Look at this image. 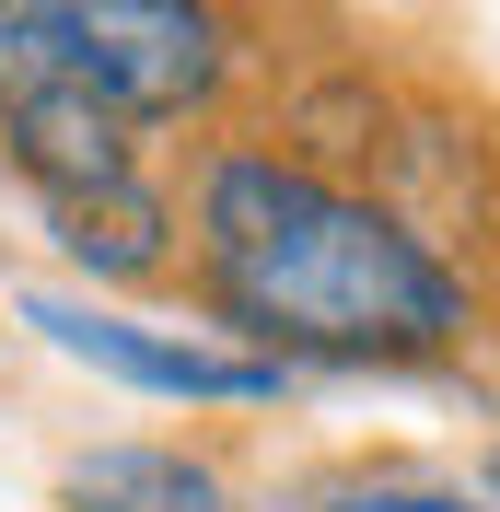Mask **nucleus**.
<instances>
[{"instance_id":"f257e3e1","label":"nucleus","mask_w":500,"mask_h":512,"mask_svg":"<svg viewBox=\"0 0 500 512\" xmlns=\"http://www.w3.org/2000/svg\"><path fill=\"white\" fill-rule=\"evenodd\" d=\"M198 268L268 361H442L477 326L442 245L280 152H221L198 175Z\"/></svg>"},{"instance_id":"f03ea898","label":"nucleus","mask_w":500,"mask_h":512,"mask_svg":"<svg viewBox=\"0 0 500 512\" xmlns=\"http://www.w3.org/2000/svg\"><path fill=\"white\" fill-rule=\"evenodd\" d=\"M233 70L221 12L187 0H0V117L47 94H82L105 117H187Z\"/></svg>"},{"instance_id":"7ed1b4c3","label":"nucleus","mask_w":500,"mask_h":512,"mask_svg":"<svg viewBox=\"0 0 500 512\" xmlns=\"http://www.w3.org/2000/svg\"><path fill=\"white\" fill-rule=\"evenodd\" d=\"M24 326H47L105 384L187 396V408H256V396L291 384V361H268V350H221V338H187V326H140V315H105V303H70V291H24Z\"/></svg>"},{"instance_id":"20e7f679","label":"nucleus","mask_w":500,"mask_h":512,"mask_svg":"<svg viewBox=\"0 0 500 512\" xmlns=\"http://www.w3.org/2000/svg\"><path fill=\"white\" fill-rule=\"evenodd\" d=\"M0 163H12L35 198H82V187L140 175V163H128V117H105V105H82V94L12 105V117H0Z\"/></svg>"},{"instance_id":"39448f33","label":"nucleus","mask_w":500,"mask_h":512,"mask_svg":"<svg viewBox=\"0 0 500 512\" xmlns=\"http://www.w3.org/2000/svg\"><path fill=\"white\" fill-rule=\"evenodd\" d=\"M59 245L94 268V280H152L163 245H175V210H163L152 175H117V187H82V198H47Z\"/></svg>"},{"instance_id":"423d86ee","label":"nucleus","mask_w":500,"mask_h":512,"mask_svg":"<svg viewBox=\"0 0 500 512\" xmlns=\"http://www.w3.org/2000/svg\"><path fill=\"white\" fill-rule=\"evenodd\" d=\"M70 501L82 512H221V478L198 454H163V443H105L70 466Z\"/></svg>"},{"instance_id":"0eeeda50","label":"nucleus","mask_w":500,"mask_h":512,"mask_svg":"<svg viewBox=\"0 0 500 512\" xmlns=\"http://www.w3.org/2000/svg\"><path fill=\"white\" fill-rule=\"evenodd\" d=\"M314 512H500V501H454V489H338Z\"/></svg>"},{"instance_id":"6e6552de","label":"nucleus","mask_w":500,"mask_h":512,"mask_svg":"<svg viewBox=\"0 0 500 512\" xmlns=\"http://www.w3.org/2000/svg\"><path fill=\"white\" fill-rule=\"evenodd\" d=\"M489 489H500V454H489Z\"/></svg>"}]
</instances>
